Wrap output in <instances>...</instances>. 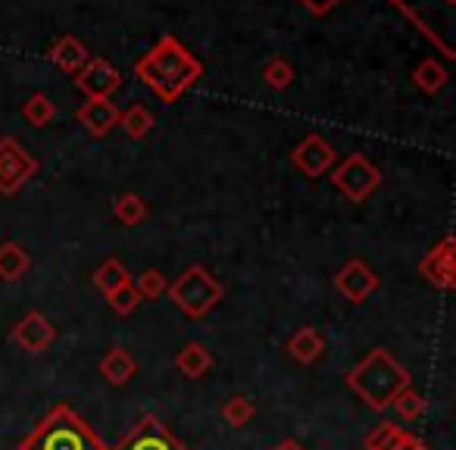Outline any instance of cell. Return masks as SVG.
<instances>
[{"mask_svg": "<svg viewBox=\"0 0 456 450\" xmlns=\"http://www.w3.org/2000/svg\"><path fill=\"white\" fill-rule=\"evenodd\" d=\"M113 216L122 222V225H126V229H134V225H141V222L147 219V203H144V197H138V194H122V197H116Z\"/></svg>", "mask_w": 456, "mask_h": 450, "instance_id": "obj_21", "label": "cell"}, {"mask_svg": "<svg viewBox=\"0 0 456 450\" xmlns=\"http://www.w3.org/2000/svg\"><path fill=\"white\" fill-rule=\"evenodd\" d=\"M397 450H425V444L419 441L416 435H410V431H403V438H400Z\"/></svg>", "mask_w": 456, "mask_h": 450, "instance_id": "obj_31", "label": "cell"}, {"mask_svg": "<svg viewBox=\"0 0 456 450\" xmlns=\"http://www.w3.org/2000/svg\"><path fill=\"white\" fill-rule=\"evenodd\" d=\"M166 288H169V282H166L163 273H157V269H147V273H141L138 282H134V291H138L141 300H157V298H163Z\"/></svg>", "mask_w": 456, "mask_h": 450, "instance_id": "obj_27", "label": "cell"}, {"mask_svg": "<svg viewBox=\"0 0 456 450\" xmlns=\"http://www.w3.org/2000/svg\"><path fill=\"white\" fill-rule=\"evenodd\" d=\"M400 438H403V429H397L394 422H381L366 438V450H397Z\"/></svg>", "mask_w": 456, "mask_h": 450, "instance_id": "obj_26", "label": "cell"}, {"mask_svg": "<svg viewBox=\"0 0 456 450\" xmlns=\"http://www.w3.org/2000/svg\"><path fill=\"white\" fill-rule=\"evenodd\" d=\"M119 128L132 141L147 138V135H151V128H153V113L147 107H141V103H134V107H128L126 113H119Z\"/></svg>", "mask_w": 456, "mask_h": 450, "instance_id": "obj_20", "label": "cell"}, {"mask_svg": "<svg viewBox=\"0 0 456 450\" xmlns=\"http://www.w3.org/2000/svg\"><path fill=\"white\" fill-rule=\"evenodd\" d=\"M347 388L360 394V397L366 400V406L381 413L394 404V397H397L403 388H410V372H406L387 350L379 348V350H372L366 360L350 369Z\"/></svg>", "mask_w": 456, "mask_h": 450, "instance_id": "obj_2", "label": "cell"}, {"mask_svg": "<svg viewBox=\"0 0 456 450\" xmlns=\"http://www.w3.org/2000/svg\"><path fill=\"white\" fill-rule=\"evenodd\" d=\"M20 450H107L101 438L69 410V406H57L38 429L32 431Z\"/></svg>", "mask_w": 456, "mask_h": 450, "instance_id": "obj_3", "label": "cell"}, {"mask_svg": "<svg viewBox=\"0 0 456 450\" xmlns=\"http://www.w3.org/2000/svg\"><path fill=\"white\" fill-rule=\"evenodd\" d=\"M338 4H341V0H300V7H304L306 13H313V16L331 13V10H335Z\"/></svg>", "mask_w": 456, "mask_h": 450, "instance_id": "obj_30", "label": "cell"}, {"mask_svg": "<svg viewBox=\"0 0 456 450\" xmlns=\"http://www.w3.org/2000/svg\"><path fill=\"white\" fill-rule=\"evenodd\" d=\"M134 76L144 82V88H151L163 103H175L191 85H197V78L203 76L200 60H194V53L175 38V35H163L144 57L134 63Z\"/></svg>", "mask_w": 456, "mask_h": 450, "instance_id": "obj_1", "label": "cell"}, {"mask_svg": "<svg viewBox=\"0 0 456 450\" xmlns=\"http://www.w3.org/2000/svg\"><path fill=\"white\" fill-rule=\"evenodd\" d=\"M22 116H26L28 126L45 128V126H51V122H53V116H57V107H53L51 97L38 91V94H32L26 103H22Z\"/></svg>", "mask_w": 456, "mask_h": 450, "instance_id": "obj_23", "label": "cell"}, {"mask_svg": "<svg viewBox=\"0 0 456 450\" xmlns=\"http://www.w3.org/2000/svg\"><path fill=\"white\" fill-rule=\"evenodd\" d=\"M250 416H254V404H250L248 397H241V394L228 397L225 406H222V419H225L232 429H244V425L250 422Z\"/></svg>", "mask_w": 456, "mask_h": 450, "instance_id": "obj_25", "label": "cell"}, {"mask_svg": "<svg viewBox=\"0 0 456 450\" xmlns=\"http://www.w3.org/2000/svg\"><path fill=\"white\" fill-rule=\"evenodd\" d=\"M134 372H138V363H134V356L122 348H113L101 360V375L110 381V385H126V381L134 379Z\"/></svg>", "mask_w": 456, "mask_h": 450, "instance_id": "obj_16", "label": "cell"}, {"mask_svg": "<svg viewBox=\"0 0 456 450\" xmlns=\"http://www.w3.org/2000/svg\"><path fill=\"white\" fill-rule=\"evenodd\" d=\"M107 300H110V307H113V310L119 313V316H128V313H132L134 307L141 304V298H138V291H134L132 282H128V285H122L119 291H113Z\"/></svg>", "mask_w": 456, "mask_h": 450, "instance_id": "obj_29", "label": "cell"}, {"mask_svg": "<svg viewBox=\"0 0 456 450\" xmlns=\"http://www.w3.org/2000/svg\"><path fill=\"white\" fill-rule=\"evenodd\" d=\"M113 450H188V447L182 441H175L153 416H144Z\"/></svg>", "mask_w": 456, "mask_h": 450, "instance_id": "obj_9", "label": "cell"}, {"mask_svg": "<svg viewBox=\"0 0 456 450\" xmlns=\"http://www.w3.org/2000/svg\"><path fill=\"white\" fill-rule=\"evenodd\" d=\"M394 410L400 413L403 419H419L425 413V400H422V394H416L412 388H403V391L394 397Z\"/></svg>", "mask_w": 456, "mask_h": 450, "instance_id": "obj_28", "label": "cell"}, {"mask_svg": "<svg viewBox=\"0 0 456 450\" xmlns=\"http://www.w3.org/2000/svg\"><path fill=\"white\" fill-rule=\"evenodd\" d=\"M447 70H444V63L441 60H435V57H425L422 63L412 70V82H416V88L419 91H425V94H437V91L447 85Z\"/></svg>", "mask_w": 456, "mask_h": 450, "instance_id": "obj_19", "label": "cell"}, {"mask_svg": "<svg viewBox=\"0 0 456 450\" xmlns=\"http://www.w3.org/2000/svg\"><path fill=\"white\" fill-rule=\"evenodd\" d=\"M88 60H91L88 47H85V41H78L76 35H63L60 41H53L51 63L57 66V70H63L66 76H76Z\"/></svg>", "mask_w": 456, "mask_h": 450, "instance_id": "obj_14", "label": "cell"}, {"mask_svg": "<svg viewBox=\"0 0 456 450\" xmlns=\"http://www.w3.org/2000/svg\"><path fill=\"white\" fill-rule=\"evenodd\" d=\"M263 82H266L273 91L291 88V82H294V66L288 63V60H281V57H273L266 66H263Z\"/></svg>", "mask_w": 456, "mask_h": 450, "instance_id": "obj_24", "label": "cell"}, {"mask_svg": "<svg viewBox=\"0 0 456 450\" xmlns=\"http://www.w3.org/2000/svg\"><path fill=\"white\" fill-rule=\"evenodd\" d=\"M335 288L347 300H354V304H362V300H366L369 294L379 288V275H375L362 260H350L347 266H344L341 273L335 275Z\"/></svg>", "mask_w": 456, "mask_h": 450, "instance_id": "obj_12", "label": "cell"}, {"mask_svg": "<svg viewBox=\"0 0 456 450\" xmlns=\"http://www.w3.org/2000/svg\"><path fill=\"white\" fill-rule=\"evenodd\" d=\"M175 369L182 375H188V379H203L213 369V356H209V350L203 344L191 341L175 354Z\"/></svg>", "mask_w": 456, "mask_h": 450, "instance_id": "obj_17", "label": "cell"}, {"mask_svg": "<svg viewBox=\"0 0 456 450\" xmlns=\"http://www.w3.org/2000/svg\"><path fill=\"white\" fill-rule=\"evenodd\" d=\"M291 163L304 172L306 178H319L338 163V151L322 138V135H306L291 151Z\"/></svg>", "mask_w": 456, "mask_h": 450, "instance_id": "obj_8", "label": "cell"}, {"mask_svg": "<svg viewBox=\"0 0 456 450\" xmlns=\"http://www.w3.org/2000/svg\"><path fill=\"white\" fill-rule=\"evenodd\" d=\"M128 269L122 266L119 260H107V263H101L97 266V273H94V285H97V291L101 294H113V291H119L122 285H128Z\"/></svg>", "mask_w": 456, "mask_h": 450, "instance_id": "obj_22", "label": "cell"}, {"mask_svg": "<svg viewBox=\"0 0 456 450\" xmlns=\"http://www.w3.org/2000/svg\"><path fill=\"white\" fill-rule=\"evenodd\" d=\"M119 113L113 101H85L82 107L76 110V122L94 138H107L116 126H119Z\"/></svg>", "mask_w": 456, "mask_h": 450, "instance_id": "obj_13", "label": "cell"}, {"mask_svg": "<svg viewBox=\"0 0 456 450\" xmlns=\"http://www.w3.org/2000/svg\"><path fill=\"white\" fill-rule=\"evenodd\" d=\"M41 163L16 138H0V194H20L22 184L38 176Z\"/></svg>", "mask_w": 456, "mask_h": 450, "instance_id": "obj_6", "label": "cell"}, {"mask_svg": "<svg viewBox=\"0 0 456 450\" xmlns=\"http://www.w3.org/2000/svg\"><path fill=\"white\" fill-rule=\"evenodd\" d=\"M322 350H325V341H322V335L313 329V325H304V329H297L291 335V341H288V354H291L297 363H304V366L316 363L319 356H322Z\"/></svg>", "mask_w": 456, "mask_h": 450, "instance_id": "obj_15", "label": "cell"}, {"mask_svg": "<svg viewBox=\"0 0 456 450\" xmlns=\"http://www.w3.org/2000/svg\"><path fill=\"white\" fill-rule=\"evenodd\" d=\"M275 450H304V447H300L297 441H281V444H279V447H275Z\"/></svg>", "mask_w": 456, "mask_h": 450, "instance_id": "obj_32", "label": "cell"}, {"mask_svg": "<svg viewBox=\"0 0 456 450\" xmlns=\"http://www.w3.org/2000/svg\"><path fill=\"white\" fill-rule=\"evenodd\" d=\"M53 338H57V329H53L51 319L38 310L28 313V316H22L13 329V341L20 344V348H26L28 354H41V350H47L53 344Z\"/></svg>", "mask_w": 456, "mask_h": 450, "instance_id": "obj_11", "label": "cell"}, {"mask_svg": "<svg viewBox=\"0 0 456 450\" xmlns=\"http://www.w3.org/2000/svg\"><path fill=\"white\" fill-rule=\"evenodd\" d=\"M419 273H422L425 282H431V285L444 288V291H450V288L456 285V266H453V238H444L437 248H431L428 254H425V260L419 263Z\"/></svg>", "mask_w": 456, "mask_h": 450, "instance_id": "obj_10", "label": "cell"}, {"mask_svg": "<svg viewBox=\"0 0 456 450\" xmlns=\"http://www.w3.org/2000/svg\"><path fill=\"white\" fill-rule=\"evenodd\" d=\"M166 294L172 298V304L191 319H200L213 310L222 300V285L216 282L213 273H207L203 266H188L169 288Z\"/></svg>", "mask_w": 456, "mask_h": 450, "instance_id": "obj_4", "label": "cell"}, {"mask_svg": "<svg viewBox=\"0 0 456 450\" xmlns=\"http://www.w3.org/2000/svg\"><path fill=\"white\" fill-rule=\"evenodd\" d=\"M72 82H76V88L82 91L88 101H110V97L122 88V72L116 70L110 60L91 57L88 63L72 76Z\"/></svg>", "mask_w": 456, "mask_h": 450, "instance_id": "obj_7", "label": "cell"}, {"mask_svg": "<svg viewBox=\"0 0 456 450\" xmlns=\"http://www.w3.org/2000/svg\"><path fill=\"white\" fill-rule=\"evenodd\" d=\"M331 182H335V188L341 191L347 200L362 203L381 184V172H379V166L369 163L366 153H350V157H344L341 163L331 169Z\"/></svg>", "mask_w": 456, "mask_h": 450, "instance_id": "obj_5", "label": "cell"}, {"mask_svg": "<svg viewBox=\"0 0 456 450\" xmlns=\"http://www.w3.org/2000/svg\"><path fill=\"white\" fill-rule=\"evenodd\" d=\"M28 266H32V260H28V254L22 250V244H16V241L0 244V279L20 282L22 275L28 273Z\"/></svg>", "mask_w": 456, "mask_h": 450, "instance_id": "obj_18", "label": "cell"}]
</instances>
